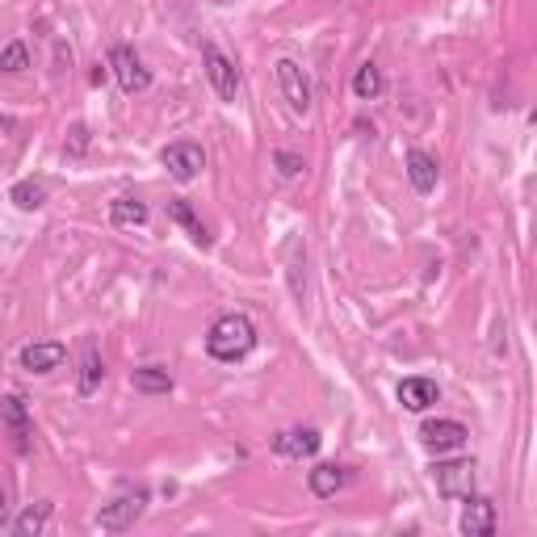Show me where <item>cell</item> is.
<instances>
[{
  "mask_svg": "<svg viewBox=\"0 0 537 537\" xmlns=\"http://www.w3.org/2000/svg\"><path fill=\"white\" fill-rule=\"evenodd\" d=\"M256 349V324L248 315H223V319H214L210 332H206V353L214 361H244L248 353Z\"/></svg>",
  "mask_w": 537,
  "mask_h": 537,
  "instance_id": "cell-1",
  "label": "cell"
},
{
  "mask_svg": "<svg viewBox=\"0 0 537 537\" xmlns=\"http://www.w3.org/2000/svg\"><path fill=\"white\" fill-rule=\"evenodd\" d=\"M143 508H147V487H126V491H118L110 504H101L97 525L105 533H126V529L143 517Z\"/></svg>",
  "mask_w": 537,
  "mask_h": 537,
  "instance_id": "cell-2",
  "label": "cell"
},
{
  "mask_svg": "<svg viewBox=\"0 0 537 537\" xmlns=\"http://www.w3.org/2000/svg\"><path fill=\"white\" fill-rule=\"evenodd\" d=\"M433 483L445 500H470L475 496V462L470 458H445L433 466Z\"/></svg>",
  "mask_w": 537,
  "mask_h": 537,
  "instance_id": "cell-3",
  "label": "cell"
},
{
  "mask_svg": "<svg viewBox=\"0 0 537 537\" xmlns=\"http://www.w3.org/2000/svg\"><path fill=\"white\" fill-rule=\"evenodd\" d=\"M202 68H206V80L210 89L219 93V101H235L240 97V68H235V59H227L214 42L202 47Z\"/></svg>",
  "mask_w": 537,
  "mask_h": 537,
  "instance_id": "cell-4",
  "label": "cell"
},
{
  "mask_svg": "<svg viewBox=\"0 0 537 537\" xmlns=\"http://www.w3.org/2000/svg\"><path fill=\"white\" fill-rule=\"evenodd\" d=\"M160 164L168 168V177H173V181L189 185V181H198V177H202V168H206V152H202L198 143L181 139V143H168V147H164V152H160Z\"/></svg>",
  "mask_w": 537,
  "mask_h": 537,
  "instance_id": "cell-5",
  "label": "cell"
},
{
  "mask_svg": "<svg viewBox=\"0 0 537 537\" xmlns=\"http://www.w3.org/2000/svg\"><path fill=\"white\" fill-rule=\"evenodd\" d=\"M110 72L114 80L122 84V93H147V84H152V72H147V63L135 55V47H126V42H118V47L110 51Z\"/></svg>",
  "mask_w": 537,
  "mask_h": 537,
  "instance_id": "cell-6",
  "label": "cell"
},
{
  "mask_svg": "<svg viewBox=\"0 0 537 537\" xmlns=\"http://www.w3.org/2000/svg\"><path fill=\"white\" fill-rule=\"evenodd\" d=\"M470 441V428L462 420H428L420 428V445L428 449V454H454V449H462Z\"/></svg>",
  "mask_w": 537,
  "mask_h": 537,
  "instance_id": "cell-7",
  "label": "cell"
},
{
  "mask_svg": "<svg viewBox=\"0 0 537 537\" xmlns=\"http://www.w3.org/2000/svg\"><path fill=\"white\" fill-rule=\"evenodd\" d=\"M273 72H277V84H282V97H286L290 110L294 114H307L311 110V80H307V72L298 68L294 59H277Z\"/></svg>",
  "mask_w": 537,
  "mask_h": 537,
  "instance_id": "cell-8",
  "label": "cell"
},
{
  "mask_svg": "<svg viewBox=\"0 0 537 537\" xmlns=\"http://www.w3.org/2000/svg\"><path fill=\"white\" fill-rule=\"evenodd\" d=\"M0 424H5V433L13 437V449H17V454H30V437H34V428H30L26 399H21V395H9L5 403H0Z\"/></svg>",
  "mask_w": 537,
  "mask_h": 537,
  "instance_id": "cell-9",
  "label": "cell"
},
{
  "mask_svg": "<svg viewBox=\"0 0 537 537\" xmlns=\"http://www.w3.org/2000/svg\"><path fill=\"white\" fill-rule=\"evenodd\" d=\"M319 445H324V437L315 433V428H286V433L273 437V449L290 462H303V458H315Z\"/></svg>",
  "mask_w": 537,
  "mask_h": 537,
  "instance_id": "cell-10",
  "label": "cell"
},
{
  "mask_svg": "<svg viewBox=\"0 0 537 537\" xmlns=\"http://www.w3.org/2000/svg\"><path fill=\"white\" fill-rule=\"evenodd\" d=\"M63 357H68V349H63L59 340H38V345L21 349V370L26 374H51L63 365Z\"/></svg>",
  "mask_w": 537,
  "mask_h": 537,
  "instance_id": "cell-11",
  "label": "cell"
},
{
  "mask_svg": "<svg viewBox=\"0 0 537 537\" xmlns=\"http://www.w3.org/2000/svg\"><path fill=\"white\" fill-rule=\"evenodd\" d=\"M458 529H462L466 537H491V533H496V504L483 500V496H470Z\"/></svg>",
  "mask_w": 537,
  "mask_h": 537,
  "instance_id": "cell-12",
  "label": "cell"
},
{
  "mask_svg": "<svg viewBox=\"0 0 537 537\" xmlns=\"http://www.w3.org/2000/svg\"><path fill=\"white\" fill-rule=\"evenodd\" d=\"M349 479H353V470H349V466H332V462L315 466L311 475H307L311 496H319V500H332L336 491H345V487H349Z\"/></svg>",
  "mask_w": 537,
  "mask_h": 537,
  "instance_id": "cell-13",
  "label": "cell"
},
{
  "mask_svg": "<svg viewBox=\"0 0 537 537\" xmlns=\"http://www.w3.org/2000/svg\"><path fill=\"white\" fill-rule=\"evenodd\" d=\"M441 399V391H437V382L433 378H403L399 382V403L407 407V412H428V407H433Z\"/></svg>",
  "mask_w": 537,
  "mask_h": 537,
  "instance_id": "cell-14",
  "label": "cell"
},
{
  "mask_svg": "<svg viewBox=\"0 0 537 537\" xmlns=\"http://www.w3.org/2000/svg\"><path fill=\"white\" fill-rule=\"evenodd\" d=\"M437 177H441V164L428 152H420V147H412V152H407V181L416 185V193H433Z\"/></svg>",
  "mask_w": 537,
  "mask_h": 537,
  "instance_id": "cell-15",
  "label": "cell"
},
{
  "mask_svg": "<svg viewBox=\"0 0 537 537\" xmlns=\"http://www.w3.org/2000/svg\"><path fill=\"white\" fill-rule=\"evenodd\" d=\"M101 378H105V365H101V353L93 349V345H84V357H80V399H89V395H97V386H101Z\"/></svg>",
  "mask_w": 537,
  "mask_h": 537,
  "instance_id": "cell-16",
  "label": "cell"
},
{
  "mask_svg": "<svg viewBox=\"0 0 537 537\" xmlns=\"http://www.w3.org/2000/svg\"><path fill=\"white\" fill-rule=\"evenodd\" d=\"M168 219H173V223H181V227L189 231V240L198 244V248H210V231L198 223V214L189 210V202H181V198H173V202H168Z\"/></svg>",
  "mask_w": 537,
  "mask_h": 537,
  "instance_id": "cell-17",
  "label": "cell"
},
{
  "mask_svg": "<svg viewBox=\"0 0 537 537\" xmlns=\"http://www.w3.org/2000/svg\"><path fill=\"white\" fill-rule=\"evenodd\" d=\"M131 386L143 391V395H168L173 391V374L160 370V365H143V370L131 374Z\"/></svg>",
  "mask_w": 537,
  "mask_h": 537,
  "instance_id": "cell-18",
  "label": "cell"
},
{
  "mask_svg": "<svg viewBox=\"0 0 537 537\" xmlns=\"http://www.w3.org/2000/svg\"><path fill=\"white\" fill-rule=\"evenodd\" d=\"M51 512H55V504H47V500H42V504H30L26 512H21V517L9 525L17 537H38L42 529H47V521H51Z\"/></svg>",
  "mask_w": 537,
  "mask_h": 537,
  "instance_id": "cell-19",
  "label": "cell"
},
{
  "mask_svg": "<svg viewBox=\"0 0 537 537\" xmlns=\"http://www.w3.org/2000/svg\"><path fill=\"white\" fill-rule=\"evenodd\" d=\"M110 223L114 227H143L147 223V202H139V198H114L110 202Z\"/></svg>",
  "mask_w": 537,
  "mask_h": 537,
  "instance_id": "cell-20",
  "label": "cell"
},
{
  "mask_svg": "<svg viewBox=\"0 0 537 537\" xmlns=\"http://www.w3.org/2000/svg\"><path fill=\"white\" fill-rule=\"evenodd\" d=\"M382 89H386V80H382V72H378V63H361L357 76H353V97H357V101H374Z\"/></svg>",
  "mask_w": 537,
  "mask_h": 537,
  "instance_id": "cell-21",
  "label": "cell"
},
{
  "mask_svg": "<svg viewBox=\"0 0 537 537\" xmlns=\"http://www.w3.org/2000/svg\"><path fill=\"white\" fill-rule=\"evenodd\" d=\"M9 202L17 210H42L47 206V185H38V181H17L9 189Z\"/></svg>",
  "mask_w": 537,
  "mask_h": 537,
  "instance_id": "cell-22",
  "label": "cell"
},
{
  "mask_svg": "<svg viewBox=\"0 0 537 537\" xmlns=\"http://www.w3.org/2000/svg\"><path fill=\"white\" fill-rule=\"evenodd\" d=\"M30 68V51H26V42H9L5 51H0V72H26Z\"/></svg>",
  "mask_w": 537,
  "mask_h": 537,
  "instance_id": "cell-23",
  "label": "cell"
},
{
  "mask_svg": "<svg viewBox=\"0 0 537 537\" xmlns=\"http://www.w3.org/2000/svg\"><path fill=\"white\" fill-rule=\"evenodd\" d=\"M84 152H89V126L76 122L72 131H68V143H63V156H68V160H80Z\"/></svg>",
  "mask_w": 537,
  "mask_h": 537,
  "instance_id": "cell-24",
  "label": "cell"
},
{
  "mask_svg": "<svg viewBox=\"0 0 537 537\" xmlns=\"http://www.w3.org/2000/svg\"><path fill=\"white\" fill-rule=\"evenodd\" d=\"M273 164H277V173H282V177H303V156H294V152H277L273 156Z\"/></svg>",
  "mask_w": 537,
  "mask_h": 537,
  "instance_id": "cell-25",
  "label": "cell"
},
{
  "mask_svg": "<svg viewBox=\"0 0 537 537\" xmlns=\"http://www.w3.org/2000/svg\"><path fill=\"white\" fill-rule=\"evenodd\" d=\"M13 525V487L0 479V533H5Z\"/></svg>",
  "mask_w": 537,
  "mask_h": 537,
  "instance_id": "cell-26",
  "label": "cell"
}]
</instances>
